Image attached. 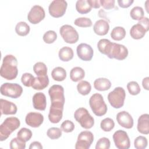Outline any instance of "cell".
Wrapping results in <instances>:
<instances>
[{"instance_id": "obj_26", "label": "cell", "mask_w": 149, "mask_h": 149, "mask_svg": "<svg viewBox=\"0 0 149 149\" xmlns=\"http://www.w3.org/2000/svg\"><path fill=\"white\" fill-rule=\"evenodd\" d=\"M73 51L69 47H63L60 49L58 56L61 61L63 62H68L73 58Z\"/></svg>"}, {"instance_id": "obj_47", "label": "cell", "mask_w": 149, "mask_h": 149, "mask_svg": "<svg viewBox=\"0 0 149 149\" xmlns=\"http://www.w3.org/2000/svg\"><path fill=\"white\" fill-rule=\"evenodd\" d=\"M117 2L120 7L122 8H127L132 5V4L134 2V1L133 0H118Z\"/></svg>"}, {"instance_id": "obj_12", "label": "cell", "mask_w": 149, "mask_h": 149, "mask_svg": "<svg viewBox=\"0 0 149 149\" xmlns=\"http://www.w3.org/2000/svg\"><path fill=\"white\" fill-rule=\"evenodd\" d=\"M45 16L44 8L38 5H34L30 9L27 15L28 20L33 24L39 23Z\"/></svg>"}, {"instance_id": "obj_33", "label": "cell", "mask_w": 149, "mask_h": 149, "mask_svg": "<svg viewBox=\"0 0 149 149\" xmlns=\"http://www.w3.org/2000/svg\"><path fill=\"white\" fill-rule=\"evenodd\" d=\"M33 70L37 76L47 75V67L43 62L36 63L33 66Z\"/></svg>"}, {"instance_id": "obj_41", "label": "cell", "mask_w": 149, "mask_h": 149, "mask_svg": "<svg viewBox=\"0 0 149 149\" xmlns=\"http://www.w3.org/2000/svg\"><path fill=\"white\" fill-rule=\"evenodd\" d=\"M47 135L52 140L58 139L62 136V130L58 127H51L48 129Z\"/></svg>"}, {"instance_id": "obj_2", "label": "cell", "mask_w": 149, "mask_h": 149, "mask_svg": "<svg viewBox=\"0 0 149 149\" xmlns=\"http://www.w3.org/2000/svg\"><path fill=\"white\" fill-rule=\"evenodd\" d=\"M51 101V107L63 109L65 100L63 87L59 84L52 86L48 90Z\"/></svg>"}, {"instance_id": "obj_32", "label": "cell", "mask_w": 149, "mask_h": 149, "mask_svg": "<svg viewBox=\"0 0 149 149\" xmlns=\"http://www.w3.org/2000/svg\"><path fill=\"white\" fill-rule=\"evenodd\" d=\"M77 90L79 93L81 95H87L91 91V86L88 81L86 80H82L77 84Z\"/></svg>"}, {"instance_id": "obj_25", "label": "cell", "mask_w": 149, "mask_h": 149, "mask_svg": "<svg viewBox=\"0 0 149 149\" xmlns=\"http://www.w3.org/2000/svg\"><path fill=\"white\" fill-rule=\"evenodd\" d=\"M63 109L50 107L48 119L52 123H59L62 118Z\"/></svg>"}, {"instance_id": "obj_17", "label": "cell", "mask_w": 149, "mask_h": 149, "mask_svg": "<svg viewBox=\"0 0 149 149\" xmlns=\"http://www.w3.org/2000/svg\"><path fill=\"white\" fill-rule=\"evenodd\" d=\"M0 104L1 115H15L16 113L17 106L12 102L1 98Z\"/></svg>"}, {"instance_id": "obj_27", "label": "cell", "mask_w": 149, "mask_h": 149, "mask_svg": "<svg viewBox=\"0 0 149 149\" xmlns=\"http://www.w3.org/2000/svg\"><path fill=\"white\" fill-rule=\"evenodd\" d=\"M84 76V70L79 66L73 68L70 72V79L74 82H77L82 80Z\"/></svg>"}, {"instance_id": "obj_14", "label": "cell", "mask_w": 149, "mask_h": 149, "mask_svg": "<svg viewBox=\"0 0 149 149\" xmlns=\"http://www.w3.org/2000/svg\"><path fill=\"white\" fill-rule=\"evenodd\" d=\"M76 52L78 57L84 61H91L94 54L92 47L86 43L79 44L76 48Z\"/></svg>"}, {"instance_id": "obj_4", "label": "cell", "mask_w": 149, "mask_h": 149, "mask_svg": "<svg viewBox=\"0 0 149 149\" xmlns=\"http://www.w3.org/2000/svg\"><path fill=\"white\" fill-rule=\"evenodd\" d=\"M89 105L93 113L97 116H102L107 112V105L102 95L99 93H95L91 96L89 100Z\"/></svg>"}, {"instance_id": "obj_1", "label": "cell", "mask_w": 149, "mask_h": 149, "mask_svg": "<svg viewBox=\"0 0 149 149\" xmlns=\"http://www.w3.org/2000/svg\"><path fill=\"white\" fill-rule=\"evenodd\" d=\"M18 74L17 60L12 55H6L2 60L0 69V74L3 78L12 80L15 79Z\"/></svg>"}, {"instance_id": "obj_40", "label": "cell", "mask_w": 149, "mask_h": 149, "mask_svg": "<svg viewBox=\"0 0 149 149\" xmlns=\"http://www.w3.org/2000/svg\"><path fill=\"white\" fill-rule=\"evenodd\" d=\"M35 77L33 74L29 73H24L22 74L21 77V81L26 87H31L34 81Z\"/></svg>"}, {"instance_id": "obj_6", "label": "cell", "mask_w": 149, "mask_h": 149, "mask_svg": "<svg viewBox=\"0 0 149 149\" xmlns=\"http://www.w3.org/2000/svg\"><path fill=\"white\" fill-rule=\"evenodd\" d=\"M125 98V91L121 87L115 88L108 95V100L110 105L116 109L120 108L123 106Z\"/></svg>"}, {"instance_id": "obj_36", "label": "cell", "mask_w": 149, "mask_h": 149, "mask_svg": "<svg viewBox=\"0 0 149 149\" xmlns=\"http://www.w3.org/2000/svg\"><path fill=\"white\" fill-rule=\"evenodd\" d=\"M115 126V122L110 118H106L102 120L100 123L101 129L104 132L111 131Z\"/></svg>"}, {"instance_id": "obj_37", "label": "cell", "mask_w": 149, "mask_h": 149, "mask_svg": "<svg viewBox=\"0 0 149 149\" xmlns=\"http://www.w3.org/2000/svg\"><path fill=\"white\" fill-rule=\"evenodd\" d=\"M148 141L146 137L139 136L134 141V146L136 149H144L147 147Z\"/></svg>"}, {"instance_id": "obj_13", "label": "cell", "mask_w": 149, "mask_h": 149, "mask_svg": "<svg viewBox=\"0 0 149 149\" xmlns=\"http://www.w3.org/2000/svg\"><path fill=\"white\" fill-rule=\"evenodd\" d=\"M128 53V49L125 45L113 42L111 52L108 57L110 59L114 58L122 61L127 58Z\"/></svg>"}, {"instance_id": "obj_39", "label": "cell", "mask_w": 149, "mask_h": 149, "mask_svg": "<svg viewBox=\"0 0 149 149\" xmlns=\"http://www.w3.org/2000/svg\"><path fill=\"white\" fill-rule=\"evenodd\" d=\"M74 24L80 27H91L93 24L92 21L88 17H79L74 21Z\"/></svg>"}, {"instance_id": "obj_42", "label": "cell", "mask_w": 149, "mask_h": 149, "mask_svg": "<svg viewBox=\"0 0 149 149\" xmlns=\"http://www.w3.org/2000/svg\"><path fill=\"white\" fill-rule=\"evenodd\" d=\"M57 38V34L55 31L53 30H48L45 32L43 35L42 39L47 44L53 43Z\"/></svg>"}, {"instance_id": "obj_48", "label": "cell", "mask_w": 149, "mask_h": 149, "mask_svg": "<svg viewBox=\"0 0 149 149\" xmlns=\"http://www.w3.org/2000/svg\"><path fill=\"white\" fill-rule=\"evenodd\" d=\"M138 23L141 24L148 31L149 29V22H148V18L146 17H143L141 20H140L138 22Z\"/></svg>"}, {"instance_id": "obj_44", "label": "cell", "mask_w": 149, "mask_h": 149, "mask_svg": "<svg viewBox=\"0 0 149 149\" xmlns=\"http://www.w3.org/2000/svg\"><path fill=\"white\" fill-rule=\"evenodd\" d=\"M111 143L109 139L107 137L100 138L97 142L95 149H109Z\"/></svg>"}, {"instance_id": "obj_11", "label": "cell", "mask_w": 149, "mask_h": 149, "mask_svg": "<svg viewBox=\"0 0 149 149\" xmlns=\"http://www.w3.org/2000/svg\"><path fill=\"white\" fill-rule=\"evenodd\" d=\"M94 141L92 132L87 130L80 133L75 144L76 149H88Z\"/></svg>"}, {"instance_id": "obj_22", "label": "cell", "mask_w": 149, "mask_h": 149, "mask_svg": "<svg viewBox=\"0 0 149 149\" xmlns=\"http://www.w3.org/2000/svg\"><path fill=\"white\" fill-rule=\"evenodd\" d=\"M49 84V79L48 75L37 76L31 87L36 90H41L45 88Z\"/></svg>"}, {"instance_id": "obj_51", "label": "cell", "mask_w": 149, "mask_h": 149, "mask_svg": "<svg viewBox=\"0 0 149 149\" xmlns=\"http://www.w3.org/2000/svg\"><path fill=\"white\" fill-rule=\"evenodd\" d=\"M149 77H146L143 79L142 81V86L144 89L146 90H149Z\"/></svg>"}, {"instance_id": "obj_28", "label": "cell", "mask_w": 149, "mask_h": 149, "mask_svg": "<svg viewBox=\"0 0 149 149\" xmlns=\"http://www.w3.org/2000/svg\"><path fill=\"white\" fill-rule=\"evenodd\" d=\"M92 7L87 0H78L76 3V9L80 14H86L91 10Z\"/></svg>"}, {"instance_id": "obj_23", "label": "cell", "mask_w": 149, "mask_h": 149, "mask_svg": "<svg viewBox=\"0 0 149 149\" xmlns=\"http://www.w3.org/2000/svg\"><path fill=\"white\" fill-rule=\"evenodd\" d=\"M112 44L113 42H112L110 40L106 38H102L98 42L97 48L101 54L108 56L111 52Z\"/></svg>"}, {"instance_id": "obj_31", "label": "cell", "mask_w": 149, "mask_h": 149, "mask_svg": "<svg viewBox=\"0 0 149 149\" xmlns=\"http://www.w3.org/2000/svg\"><path fill=\"white\" fill-rule=\"evenodd\" d=\"M30 30L29 25L25 22H20L17 23L15 27L16 34L20 36H27Z\"/></svg>"}, {"instance_id": "obj_10", "label": "cell", "mask_w": 149, "mask_h": 149, "mask_svg": "<svg viewBox=\"0 0 149 149\" xmlns=\"http://www.w3.org/2000/svg\"><path fill=\"white\" fill-rule=\"evenodd\" d=\"M113 140L116 147L118 149H128L130 147L129 137L124 130H116L113 134Z\"/></svg>"}, {"instance_id": "obj_21", "label": "cell", "mask_w": 149, "mask_h": 149, "mask_svg": "<svg viewBox=\"0 0 149 149\" xmlns=\"http://www.w3.org/2000/svg\"><path fill=\"white\" fill-rule=\"evenodd\" d=\"M148 31L141 24L137 23L133 25L130 30V35L132 38L135 40L141 39Z\"/></svg>"}, {"instance_id": "obj_19", "label": "cell", "mask_w": 149, "mask_h": 149, "mask_svg": "<svg viewBox=\"0 0 149 149\" xmlns=\"http://www.w3.org/2000/svg\"><path fill=\"white\" fill-rule=\"evenodd\" d=\"M137 129L141 134L149 133V115L148 113H144L139 118Z\"/></svg>"}, {"instance_id": "obj_16", "label": "cell", "mask_w": 149, "mask_h": 149, "mask_svg": "<svg viewBox=\"0 0 149 149\" xmlns=\"http://www.w3.org/2000/svg\"><path fill=\"white\" fill-rule=\"evenodd\" d=\"M43 121V115L38 112H29L25 118L26 123L32 127H38L42 125Z\"/></svg>"}, {"instance_id": "obj_20", "label": "cell", "mask_w": 149, "mask_h": 149, "mask_svg": "<svg viewBox=\"0 0 149 149\" xmlns=\"http://www.w3.org/2000/svg\"><path fill=\"white\" fill-rule=\"evenodd\" d=\"M93 30L96 34L98 36H105L109 30V23L105 20L100 19L94 23Z\"/></svg>"}, {"instance_id": "obj_5", "label": "cell", "mask_w": 149, "mask_h": 149, "mask_svg": "<svg viewBox=\"0 0 149 149\" xmlns=\"http://www.w3.org/2000/svg\"><path fill=\"white\" fill-rule=\"evenodd\" d=\"M74 118L83 128L89 129L94 126V119L93 117L84 108L77 109L74 113Z\"/></svg>"}, {"instance_id": "obj_38", "label": "cell", "mask_w": 149, "mask_h": 149, "mask_svg": "<svg viewBox=\"0 0 149 149\" xmlns=\"http://www.w3.org/2000/svg\"><path fill=\"white\" fill-rule=\"evenodd\" d=\"M127 88L129 93L133 95H136L140 92V87L137 82L135 81H131L127 84Z\"/></svg>"}, {"instance_id": "obj_45", "label": "cell", "mask_w": 149, "mask_h": 149, "mask_svg": "<svg viewBox=\"0 0 149 149\" xmlns=\"http://www.w3.org/2000/svg\"><path fill=\"white\" fill-rule=\"evenodd\" d=\"M61 129L62 131L65 133H70L74 129V125L71 120H66L61 124Z\"/></svg>"}, {"instance_id": "obj_15", "label": "cell", "mask_w": 149, "mask_h": 149, "mask_svg": "<svg viewBox=\"0 0 149 149\" xmlns=\"http://www.w3.org/2000/svg\"><path fill=\"white\" fill-rule=\"evenodd\" d=\"M116 120L118 124L126 129H131L133 126V119L127 111L119 112L116 115Z\"/></svg>"}, {"instance_id": "obj_50", "label": "cell", "mask_w": 149, "mask_h": 149, "mask_svg": "<svg viewBox=\"0 0 149 149\" xmlns=\"http://www.w3.org/2000/svg\"><path fill=\"white\" fill-rule=\"evenodd\" d=\"M89 4L93 8L97 9L100 7V3L99 0H87Z\"/></svg>"}, {"instance_id": "obj_8", "label": "cell", "mask_w": 149, "mask_h": 149, "mask_svg": "<svg viewBox=\"0 0 149 149\" xmlns=\"http://www.w3.org/2000/svg\"><path fill=\"white\" fill-rule=\"evenodd\" d=\"M59 33L66 43L74 44L79 40V34L76 30L72 26L65 24L61 27Z\"/></svg>"}, {"instance_id": "obj_46", "label": "cell", "mask_w": 149, "mask_h": 149, "mask_svg": "<svg viewBox=\"0 0 149 149\" xmlns=\"http://www.w3.org/2000/svg\"><path fill=\"white\" fill-rule=\"evenodd\" d=\"M100 3L105 9L109 10L114 8L115 1L114 0H100Z\"/></svg>"}, {"instance_id": "obj_7", "label": "cell", "mask_w": 149, "mask_h": 149, "mask_svg": "<svg viewBox=\"0 0 149 149\" xmlns=\"http://www.w3.org/2000/svg\"><path fill=\"white\" fill-rule=\"evenodd\" d=\"M0 91L2 95L12 98H17L22 95L23 88L17 83H5L1 85Z\"/></svg>"}, {"instance_id": "obj_18", "label": "cell", "mask_w": 149, "mask_h": 149, "mask_svg": "<svg viewBox=\"0 0 149 149\" xmlns=\"http://www.w3.org/2000/svg\"><path fill=\"white\" fill-rule=\"evenodd\" d=\"M33 105L34 109L44 111L47 106V100L45 94L39 92L36 93L32 98Z\"/></svg>"}, {"instance_id": "obj_24", "label": "cell", "mask_w": 149, "mask_h": 149, "mask_svg": "<svg viewBox=\"0 0 149 149\" xmlns=\"http://www.w3.org/2000/svg\"><path fill=\"white\" fill-rule=\"evenodd\" d=\"M94 87L95 90L103 91L109 90L111 87V83L110 80L107 78H98L94 80Z\"/></svg>"}, {"instance_id": "obj_3", "label": "cell", "mask_w": 149, "mask_h": 149, "mask_svg": "<svg viewBox=\"0 0 149 149\" xmlns=\"http://www.w3.org/2000/svg\"><path fill=\"white\" fill-rule=\"evenodd\" d=\"M20 125V120L16 117H8L0 126V141L6 140L10 134Z\"/></svg>"}, {"instance_id": "obj_34", "label": "cell", "mask_w": 149, "mask_h": 149, "mask_svg": "<svg viewBox=\"0 0 149 149\" xmlns=\"http://www.w3.org/2000/svg\"><path fill=\"white\" fill-rule=\"evenodd\" d=\"M144 10L140 6H134L133 8L130 12V17L133 20H140L143 17H144Z\"/></svg>"}, {"instance_id": "obj_49", "label": "cell", "mask_w": 149, "mask_h": 149, "mask_svg": "<svg viewBox=\"0 0 149 149\" xmlns=\"http://www.w3.org/2000/svg\"><path fill=\"white\" fill-rule=\"evenodd\" d=\"M43 148L42 146L39 141H33L32 142L30 146H29V149H42Z\"/></svg>"}, {"instance_id": "obj_30", "label": "cell", "mask_w": 149, "mask_h": 149, "mask_svg": "<svg viewBox=\"0 0 149 149\" xmlns=\"http://www.w3.org/2000/svg\"><path fill=\"white\" fill-rule=\"evenodd\" d=\"M126 36V30L123 27L117 26L114 27L111 33V38L115 41H120L123 40Z\"/></svg>"}, {"instance_id": "obj_43", "label": "cell", "mask_w": 149, "mask_h": 149, "mask_svg": "<svg viewBox=\"0 0 149 149\" xmlns=\"http://www.w3.org/2000/svg\"><path fill=\"white\" fill-rule=\"evenodd\" d=\"M10 148L11 149H24L26 148V142L21 140L18 137L13 138L10 142Z\"/></svg>"}, {"instance_id": "obj_9", "label": "cell", "mask_w": 149, "mask_h": 149, "mask_svg": "<svg viewBox=\"0 0 149 149\" xmlns=\"http://www.w3.org/2000/svg\"><path fill=\"white\" fill-rule=\"evenodd\" d=\"M68 3L65 0H54L49 5L48 11L51 16L58 18L64 15Z\"/></svg>"}, {"instance_id": "obj_29", "label": "cell", "mask_w": 149, "mask_h": 149, "mask_svg": "<svg viewBox=\"0 0 149 149\" xmlns=\"http://www.w3.org/2000/svg\"><path fill=\"white\" fill-rule=\"evenodd\" d=\"M51 76L54 80L62 81L66 78V72L63 68L58 66L52 70Z\"/></svg>"}, {"instance_id": "obj_35", "label": "cell", "mask_w": 149, "mask_h": 149, "mask_svg": "<svg viewBox=\"0 0 149 149\" xmlns=\"http://www.w3.org/2000/svg\"><path fill=\"white\" fill-rule=\"evenodd\" d=\"M32 137L31 131L27 128L23 127L20 129L17 133V137L20 139L21 140L27 142L30 140Z\"/></svg>"}]
</instances>
